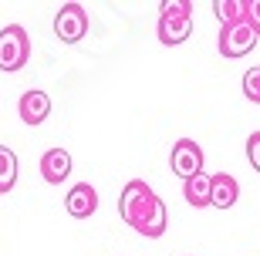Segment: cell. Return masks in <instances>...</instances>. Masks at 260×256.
<instances>
[{"mask_svg": "<svg viewBox=\"0 0 260 256\" xmlns=\"http://www.w3.org/2000/svg\"><path fill=\"white\" fill-rule=\"evenodd\" d=\"M247 159H250V165L260 172V132H253L250 138H247Z\"/></svg>", "mask_w": 260, "mask_h": 256, "instance_id": "obj_15", "label": "cell"}, {"mask_svg": "<svg viewBox=\"0 0 260 256\" xmlns=\"http://www.w3.org/2000/svg\"><path fill=\"white\" fill-rule=\"evenodd\" d=\"M64 209H68L75 219L95 216V209H98V192H95V186H88V182H78V186H71V192L64 196Z\"/></svg>", "mask_w": 260, "mask_h": 256, "instance_id": "obj_7", "label": "cell"}, {"mask_svg": "<svg viewBox=\"0 0 260 256\" xmlns=\"http://www.w3.org/2000/svg\"><path fill=\"white\" fill-rule=\"evenodd\" d=\"M54 34L64 44H78L88 34V10L81 4H61L54 14Z\"/></svg>", "mask_w": 260, "mask_h": 256, "instance_id": "obj_4", "label": "cell"}, {"mask_svg": "<svg viewBox=\"0 0 260 256\" xmlns=\"http://www.w3.org/2000/svg\"><path fill=\"white\" fill-rule=\"evenodd\" d=\"M14 186H17V155H14V149L0 145V196L10 192Z\"/></svg>", "mask_w": 260, "mask_h": 256, "instance_id": "obj_13", "label": "cell"}, {"mask_svg": "<svg viewBox=\"0 0 260 256\" xmlns=\"http://www.w3.org/2000/svg\"><path fill=\"white\" fill-rule=\"evenodd\" d=\"M41 175H44V182H51V186H61V182L71 175V155H68L64 149H48V152L41 155Z\"/></svg>", "mask_w": 260, "mask_h": 256, "instance_id": "obj_10", "label": "cell"}, {"mask_svg": "<svg viewBox=\"0 0 260 256\" xmlns=\"http://www.w3.org/2000/svg\"><path fill=\"white\" fill-rule=\"evenodd\" d=\"M30 57V41H27V30L20 27V24H7V27L0 30V71H20V67L27 64Z\"/></svg>", "mask_w": 260, "mask_h": 256, "instance_id": "obj_3", "label": "cell"}, {"mask_svg": "<svg viewBox=\"0 0 260 256\" xmlns=\"http://www.w3.org/2000/svg\"><path fill=\"white\" fill-rule=\"evenodd\" d=\"M247 24H250V30L260 38V0H247Z\"/></svg>", "mask_w": 260, "mask_h": 256, "instance_id": "obj_16", "label": "cell"}, {"mask_svg": "<svg viewBox=\"0 0 260 256\" xmlns=\"http://www.w3.org/2000/svg\"><path fill=\"white\" fill-rule=\"evenodd\" d=\"M243 95L250 98L253 104H260V67H250L243 75Z\"/></svg>", "mask_w": 260, "mask_h": 256, "instance_id": "obj_14", "label": "cell"}, {"mask_svg": "<svg viewBox=\"0 0 260 256\" xmlns=\"http://www.w3.org/2000/svg\"><path fill=\"white\" fill-rule=\"evenodd\" d=\"M237 199H240V186H237L233 175H226V172L210 175V206L230 209V206H237Z\"/></svg>", "mask_w": 260, "mask_h": 256, "instance_id": "obj_9", "label": "cell"}, {"mask_svg": "<svg viewBox=\"0 0 260 256\" xmlns=\"http://www.w3.org/2000/svg\"><path fill=\"white\" fill-rule=\"evenodd\" d=\"M118 216L125 219L135 233H142L149 239H159L169 226L166 216V202L152 192V186L142 179H132L118 196Z\"/></svg>", "mask_w": 260, "mask_h": 256, "instance_id": "obj_1", "label": "cell"}, {"mask_svg": "<svg viewBox=\"0 0 260 256\" xmlns=\"http://www.w3.org/2000/svg\"><path fill=\"white\" fill-rule=\"evenodd\" d=\"M183 196L186 202L193 209H206L210 206V175L206 172H200V175H193V179L183 182Z\"/></svg>", "mask_w": 260, "mask_h": 256, "instance_id": "obj_11", "label": "cell"}, {"mask_svg": "<svg viewBox=\"0 0 260 256\" xmlns=\"http://www.w3.org/2000/svg\"><path fill=\"white\" fill-rule=\"evenodd\" d=\"M257 48V34L250 30V24H230V27H220V54L223 57H243Z\"/></svg>", "mask_w": 260, "mask_h": 256, "instance_id": "obj_6", "label": "cell"}, {"mask_svg": "<svg viewBox=\"0 0 260 256\" xmlns=\"http://www.w3.org/2000/svg\"><path fill=\"white\" fill-rule=\"evenodd\" d=\"M193 30V4L189 0H162L159 4V24H155V34L166 48H176L183 44Z\"/></svg>", "mask_w": 260, "mask_h": 256, "instance_id": "obj_2", "label": "cell"}, {"mask_svg": "<svg viewBox=\"0 0 260 256\" xmlns=\"http://www.w3.org/2000/svg\"><path fill=\"white\" fill-rule=\"evenodd\" d=\"M213 14L220 20V27L243 24V20H247V0H216V4H213Z\"/></svg>", "mask_w": 260, "mask_h": 256, "instance_id": "obj_12", "label": "cell"}, {"mask_svg": "<svg viewBox=\"0 0 260 256\" xmlns=\"http://www.w3.org/2000/svg\"><path fill=\"white\" fill-rule=\"evenodd\" d=\"M169 169H173L176 175H183V182L200 175L203 172V149L193 138H179V142L173 145V152H169Z\"/></svg>", "mask_w": 260, "mask_h": 256, "instance_id": "obj_5", "label": "cell"}, {"mask_svg": "<svg viewBox=\"0 0 260 256\" xmlns=\"http://www.w3.org/2000/svg\"><path fill=\"white\" fill-rule=\"evenodd\" d=\"M17 115H20V122H24V125H41L51 115V98L44 95V91H38V88H30V91L20 95Z\"/></svg>", "mask_w": 260, "mask_h": 256, "instance_id": "obj_8", "label": "cell"}]
</instances>
